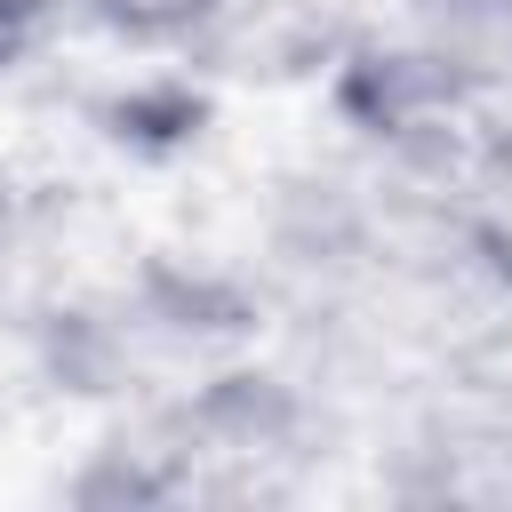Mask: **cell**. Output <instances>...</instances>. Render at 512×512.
<instances>
[{
	"label": "cell",
	"mask_w": 512,
	"mask_h": 512,
	"mask_svg": "<svg viewBox=\"0 0 512 512\" xmlns=\"http://www.w3.org/2000/svg\"><path fill=\"white\" fill-rule=\"evenodd\" d=\"M384 496L512 512V368L456 360L408 384L384 416Z\"/></svg>",
	"instance_id": "2"
},
{
	"label": "cell",
	"mask_w": 512,
	"mask_h": 512,
	"mask_svg": "<svg viewBox=\"0 0 512 512\" xmlns=\"http://www.w3.org/2000/svg\"><path fill=\"white\" fill-rule=\"evenodd\" d=\"M64 8H80L96 32L128 48H208L240 0H64Z\"/></svg>",
	"instance_id": "3"
},
{
	"label": "cell",
	"mask_w": 512,
	"mask_h": 512,
	"mask_svg": "<svg viewBox=\"0 0 512 512\" xmlns=\"http://www.w3.org/2000/svg\"><path fill=\"white\" fill-rule=\"evenodd\" d=\"M64 16V0H0V64H16V56H32L40 48V32Z\"/></svg>",
	"instance_id": "4"
},
{
	"label": "cell",
	"mask_w": 512,
	"mask_h": 512,
	"mask_svg": "<svg viewBox=\"0 0 512 512\" xmlns=\"http://www.w3.org/2000/svg\"><path fill=\"white\" fill-rule=\"evenodd\" d=\"M256 328H264V312L248 288H232L216 272H176V264H136L120 280L56 296L24 320L40 376L112 416L200 392L216 368L256 352Z\"/></svg>",
	"instance_id": "1"
}]
</instances>
